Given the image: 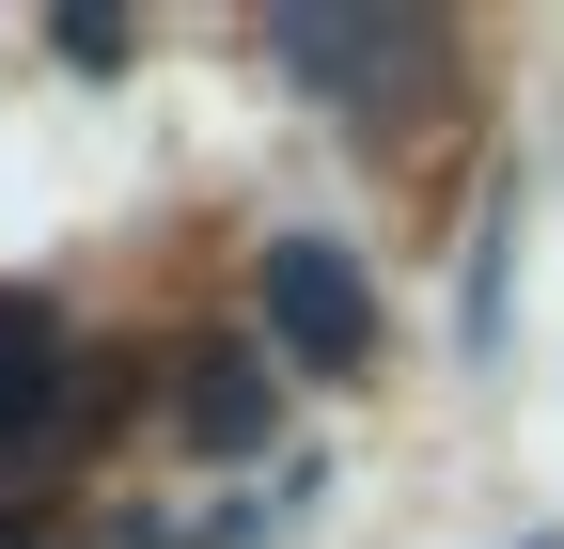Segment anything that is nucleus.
Masks as SVG:
<instances>
[{
	"label": "nucleus",
	"instance_id": "obj_3",
	"mask_svg": "<svg viewBox=\"0 0 564 549\" xmlns=\"http://www.w3.org/2000/svg\"><path fill=\"white\" fill-rule=\"evenodd\" d=\"M63 377H79V362H63V330H47V299H17V283H0V455L63 424Z\"/></svg>",
	"mask_w": 564,
	"mask_h": 549
},
{
	"label": "nucleus",
	"instance_id": "obj_4",
	"mask_svg": "<svg viewBox=\"0 0 564 549\" xmlns=\"http://www.w3.org/2000/svg\"><path fill=\"white\" fill-rule=\"evenodd\" d=\"M392 17H314V0H282V17H267V63H299V79H329V95H377L392 79Z\"/></svg>",
	"mask_w": 564,
	"mask_h": 549
},
{
	"label": "nucleus",
	"instance_id": "obj_7",
	"mask_svg": "<svg viewBox=\"0 0 564 549\" xmlns=\"http://www.w3.org/2000/svg\"><path fill=\"white\" fill-rule=\"evenodd\" d=\"M533 549H549V534H533Z\"/></svg>",
	"mask_w": 564,
	"mask_h": 549
},
{
	"label": "nucleus",
	"instance_id": "obj_5",
	"mask_svg": "<svg viewBox=\"0 0 564 549\" xmlns=\"http://www.w3.org/2000/svg\"><path fill=\"white\" fill-rule=\"evenodd\" d=\"M455 330H470V362L502 346V220H486V251H470V314H455Z\"/></svg>",
	"mask_w": 564,
	"mask_h": 549
},
{
	"label": "nucleus",
	"instance_id": "obj_2",
	"mask_svg": "<svg viewBox=\"0 0 564 549\" xmlns=\"http://www.w3.org/2000/svg\"><path fill=\"white\" fill-rule=\"evenodd\" d=\"M173 424H188V455H267V424H282V362H267V346H188Z\"/></svg>",
	"mask_w": 564,
	"mask_h": 549
},
{
	"label": "nucleus",
	"instance_id": "obj_1",
	"mask_svg": "<svg viewBox=\"0 0 564 549\" xmlns=\"http://www.w3.org/2000/svg\"><path fill=\"white\" fill-rule=\"evenodd\" d=\"M251 314H267L282 377H361L377 362V283H361L345 236H267L251 251Z\"/></svg>",
	"mask_w": 564,
	"mask_h": 549
},
{
	"label": "nucleus",
	"instance_id": "obj_6",
	"mask_svg": "<svg viewBox=\"0 0 564 549\" xmlns=\"http://www.w3.org/2000/svg\"><path fill=\"white\" fill-rule=\"evenodd\" d=\"M63 63H79V79H110V63H126V17H110V0H79V17H63Z\"/></svg>",
	"mask_w": 564,
	"mask_h": 549
}]
</instances>
